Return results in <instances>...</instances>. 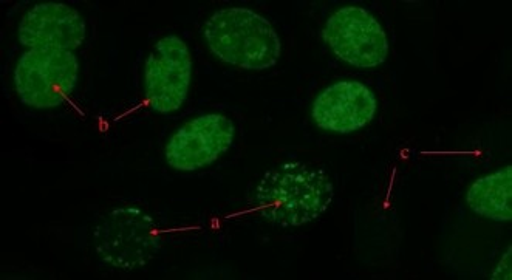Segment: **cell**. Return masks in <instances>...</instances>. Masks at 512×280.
<instances>
[{
  "mask_svg": "<svg viewBox=\"0 0 512 280\" xmlns=\"http://www.w3.org/2000/svg\"><path fill=\"white\" fill-rule=\"evenodd\" d=\"M335 199V186L324 169L288 161L260 178L254 192L259 216L280 228H299L324 216Z\"/></svg>",
  "mask_w": 512,
  "mask_h": 280,
  "instance_id": "6da1fadb",
  "label": "cell"
},
{
  "mask_svg": "<svg viewBox=\"0 0 512 280\" xmlns=\"http://www.w3.org/2000/svg\"><path fill=\"white\" fill-rule=\"evenodd\" d=\"M212 55L243 70H268L282 55V42L270 21L250 8H223L203 25Z\"/></svg>",
  "mask_w": 512,
  "mask_h": 280,
  "instance_id": "7a4b0ae2",
  "label": "cell"
},
{
  "mask_svg": "<svg viewBox=\"0 0 512 280\" xmlns=\"http://www.w3.org/2000/svg\"><path fill=\"white\" fill-rule=\"evenodd\" d=\"M93 240L99 259L123 271L146 267L161 250L160 226L147 212L129 206L107 212Z\"/></svg>",
  "mask_w": 512,
  "mask_h": 280,
  "instance_id": "3957f363",
  "label": "cell"
},
{
  "mask_svg": "<svg viewBox=\"0 0 512 280\" xmlns=\"http://www.w3.org/2000/svg\"><path fill=\"white\" fill-rule=\"evenodd\" d=\"M79 62L73 52L35 48L19 58L14 87L19 100L33 109L62 106L78 84Z\"/></svg>",
  "mask_w": 512,
  "mask_h": 280,
  "instance_id": "277c9868",
  "label": "cell"
},
{
  "mask_svg": "<svg viewBox=\"0 0 512 280\" xmlns=\"http://www.w3.org/2000/svg\"><path fill=\"white\" fill-rule=\"evenodd\" d=\"M322 38L336 58L358 69H375L389 56L383 25L361 7L336 10L325 22Z\"/></svg>",
  "mask_w": 512,
  "mask_h": 280,
  "instance_id": "5b68a950",
  "label": "cell"
},
{
  "mask_svg": "<svg viewBox=\"0 0 512 280\" xmlns=\"http://www.w3.org/2000/svg\"><path fill=\"white\" fill-rule=\"evenodd\" d=\"M192 82V56L178 36H164L144 64V96L157 113H174L188 100Z\"/></svg>",
  "mask_w": 512,
  "mask_h": 280,
  "instance_id": "8992f818",
  "label": "cell"
},
{
  "mask_svg": "<svg viewBox=\"0 0 512 280\" xmlns=\"http://www.w3.org/2000/svg\"><path fill=\"white\" fill-rule=\"evenodd\" d=\"M236 124L222 113H206L178 127L169 138L164 157L175 171L194 172L216 163L231 149Z\"/></svg>",
  "mask_w": 512,
  "mask_h": 280,
  "instance_id": "52a82bcc",
  "label": "cell"
},
{
  "mask_svg": "<svg viewBox=\"0 0 512 280\" xmlns=\"http://www.w3.org/2000/svg\"><path fill=\"white\" fill-rule=\"evenodd\" d=\"M378 110L375 93L362 82L338 81L316 96L311 117L319 129L332 134L358 132L372 123Z\"/></svg>",
  "mask_w": 512,
  "mask_h": 280,
  "instance_id": "ba28073f",
  "label": "cell"
},
{
  "mask_svg": "<svg viewBox=\"0 0 512 280\" xmlns=\"http://www.w3.org/2000/svg\"><path fill=\"white\" fill-rule=\"evenodd\" d=\"M86 21L75 8L58 2L35 5L19 24L18 38L28 50L73 52L86 41Z\"/></svg>",
  "mask_w": 512,
  "mask_h": 280,
  "instance_id": "9c48e42d",
  "label": "cell"
},
{
  "mask_svg": "<svg viewBox=\"0 0 512 280\" xmlns=\"http://www.w3.org/2000/svg\"><path fill=\"white\" fill-rule=\"evenodd\" d=\"M466 203L477 216L494 222L512 219V166L499 169L472 183Z\"/></svg>",
  "mask_w": 512,
  "mask_h": 280,
  "instance_id": "30bf717a",
  "label": "cell"
},
{
  "mask_svg": "<svg viewBox=\"0 0 512 280\" xmlns=\"http://www.w3.org/2000/svg\"><path fill=\"white\" fill-rule=\"evenodd\" d=\"M511 251L512 248L509 246L508 251H506L505 256L500 260L499 267L495 268L494 273H492L491 279L494 280H502V279H512L511 273Z\"/></svg>",
  "mask_w": 512,
  "mask_h": 280,
  "instance_id": "8fae6325",
  "label": "cell"
}]
</instances>
